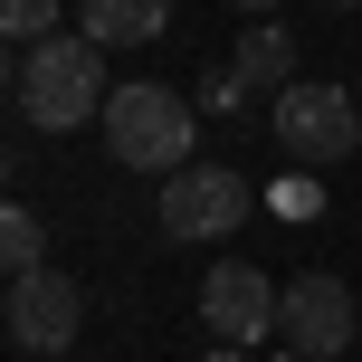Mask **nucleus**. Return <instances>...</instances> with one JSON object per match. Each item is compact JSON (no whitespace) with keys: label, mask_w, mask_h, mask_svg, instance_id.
<instances>
[{"label":"nucleus","mask_w":362,"mask_h":362,"mask_svg":"<svg viewBox=\"0 0 362 362\" xmlns=\"http://www.w3.org/2000/svg\"><path fill=\"white\" fill-rule=\"evenodd\" d=\"M276 334H286V353L305 362H334L362 344V305L344 276H286V315H276Z\"/></svg>","instance_id":"obj_5"},{"label":"nucleus","mask_w":362,"mask_h":362,"mask_svg":"<svg viewBox=\"0 0 362 362\" xmlns=\"http://www.w3.org/2000/svg\"><path fill=\"white\" fill-rule=\"evenodd\" d=\"M229 67H238V86H248V95H286L296 86V38L286 29H276V19H248V29H238V48H229Z\"/></svg>","instance_id":"obj_9"},{"label":"nucleus","mask_w":362,"mask_h":362,"mask_svg":"<svg viewBox=\"0 0 362 362\" xmlns=\"http://www.w3.org/2000/svg\"><path fill=\"white\" fill-rule=\"evenodd\" d=\"M325 10H362V0H325Z\"/></svg>","instance_id":"obj_16"},{"label":"nucleus","mask_w":362,"mask_h":362,"mask_svg":"<svg viewBox=\"0 0 362 362\" xmlns=\"http://www.w3.org/2000/svg\"><path fill=\"white\" fill-rule=\"evenodd\" d=\"M229 10H248V19H267V10H276V0H229Z\"/></svg>","instance_id":"obj_15"},{"label":"nucleus","mask_w":362,"mask_h":362,"mask_svg":"<svg viewBox=\"0 0 362 362\" xmlns=\"http://www.w3.org/2000/svg\"><path fill=\"white\" fill-rule=\"evenodd\" d=\"M200 362H248V344H219V353H200Z\"/></svg>","instance_id":"obj_14"},{"label":"nucleus","mask_w":362,"mask_h":362,"mask_svg":"<svg viewBox=\"0 0 362 362\" xmlns=\"http://www.w3.org/2000/svg\"><path fill=\"white\" fill-rule=\"evenodd\" d=\"M105 153L124 172H191V105H181L172 86H115L105 105Z\"/></svg>","instance_id":"obj_3"},{"label":"nucleus","mask_w":362,"mask_h":362,"mask_svg":"<svg viewBox=\"0 0 362 362\" xmlns=\"http://www.w3.org/2000/svg\"><path fill=\"white\" fill-rule=\"evenodd\" d=\"M172 0H76V38H95V48H144V38H163Z\"/></svg>","instance_id":"obj_8"},{"label":"nucleus","mask_w":362,"mask_h":362,"mask_svg":"<svg viewBox=\"0 0 362 362\" xmlns=\"http://www.w3.org/2000/svg\"><path fill=\"white\" fill-rule=\"evenodd\" d=\"M200 105H210V115L248 105V86H238V67H210V76H200Z\"/></svg>","instance_id":"obj_13"},{"label":"nucleus","mask_w":362,"mask_h":362,"mask_svg":"<svg viewBox=\"0 0 362 362\" xmlns=\"http://www.w3.org/2000/svg\"><path fill=\"white\" fill-rule=\"evenodd\" d=\"M276 315H286V286H276L267 267H248V257H219L210 286H200V325L219 334V344H267Z\"/></svg>","instance_id":"obj_6"},{"label":"nucleus","mask_w":362,"mask_h":362,"mask_svg":"<svg viewBox=\"0 0 362 362\" xmlns=\"http://www.w3.org/2000/svg\"><path fill=\"white\" fill-rule=\"evenodd\" d=\"M267 115H276V153H286L296 172H334V163L362 153V105H353V86H315V76H296L286 95H267Z\"/></svg>","instance_id":"obj_2"},{"label":"nucleus","mask_w":362,"mask_h":362,"mask_svg":"<svg viewBox=\"0 0 362 362\" xmlns=\"http://www.w3.org/2000/svg\"><path fill=\"white\" fill-rule=\"evenodd\" d=\"M10 105L29 134H76V124H105L115 86H105V48L95 38H38V48H10Z\"/></svg>","instance_id":"obj_1"},{"label":"nucleus","mask_w":362,"mask_h":362,"mask_svg":"<svg viewBox=\"0 0 362 362\" xmlns=\"http://www.w3.org/2000/svg\"><path fill=\"white\" fill-rule=\"evenodd\" d=\"M248 210H257V191H248L229 163H191V172H172V181H163V200H153L163 238H181V248H200V238H229Z\"/></svg>","instance_id":"obj_4"},{"label":"nucleus","mask_w":362,"mask_h":362,"mask_svg":"<svg viewBox=\"0 0 362 362\" xmlns=\"http://www.w3.org/2000/svg\"><path fill=\"white\" fill-rule=\"evenodd\" d=\"M276 362H305V353H276Z\"/></svg>","instance_id":"obj_17"},{"label":"nucleus","mask_w":362,"mask_h":362,"mask_svg":"<svg viewBox=\"0 0 362 362\" xmlns=\"http://www.w3.org/2000/svg\"><path fill=\"white\" fill-rule=\"evenodd\" d=\"M86 334V286L67 267H38V276H10V344L19 353H67Z\"/></svg>","instance_id":"obj_7"},{"label":"nucleus","mask_w":362,"mask_h":362,"mask_svg":"<svg viewBox=\"0 0 362 362\" xmlns=\"http://www.w3.org/2000/svg\"><path fill=\"white\" fill-rule=\"evenodd\" d=\"M0 267H10V276L48 267V219H38V210H0Z\"/></svg>","instance_id":"obj_10"},{"label":"nucleus","mask_w":362,"mask_h":362,"mask_svg":"<svg viewBox=\"0 0 362 362\" xmlns=\"http://www.w3.org/2000/svg\"><path fill=\"white\" fill-rule=\"evenodd\" d=\"M57 10L67 0H0V38L10 48H38V38H57Z\"/></svg>","instance_id":"obj_11"},{"label":"nucleus","mask_w":362,"mask_h":362,"mask_svg":"<svg viewBox=\"0 0 362 362\" xmlns=\"http://www.w3.org/2000/svg\"><path fill=\"white\" fill-rule=\"evenodd\" d=\"M267 210H276V219H296V229H305V219H325L315 172H296V163H286V172H276V191H267Z\"/></svg>","instance_id":"obj_12"}]
</instances>
